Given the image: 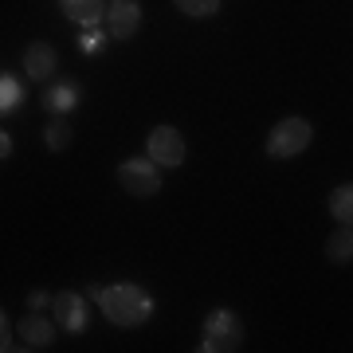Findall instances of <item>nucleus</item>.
<instances>
[{
	"label": "nucleus",
	"instance_id": "nucleus-1",
	"mask_svg": "<svg viewBox=\"0 0 353 353\" xmlns=\"http://www.w3.org/2000/svg\"><path fill=\"white\" fill-rule=\"evenodd\" d=\"M94 299H99L102 314L110 318L114 326H141V322L150 318V310H153V299L141 287H134V283L102 287V290H94Z\"/></svg>",
	"mask_w": 353,
	"mask_h": 353
},
{
	"label": "nucleus",
	"instance_id": "nucleus-2",
	"mask_svg": "<svg viewBox=\"0 0 353 353\" xmlns=\"http://www.w3.org/2000/svg\"><path fill=\"white\" fill-rule=\"evenodd\" d=\"M310 145V122L306 118H283L275 130H271V138H267V153L271 157H294V153H303Z\"/></svg>",
	"mask_w": 353,
	"mask_h": 353
},
{
	"label": "nucleus",
	"instance_id": "nucleus-3",
	"mask_svg": "<svg viewBox=\"0 0 353 353\" xmlns=\"http://www.w3.org/2000/svg\"><path fill=\"white\" fill-rule=\"evenodd\" d=\"M240 341H243V326L232 310H212V314H208V322H204V350L208 353L240 350Z\"/></svg>",
	"mask_w": 353,
	"mask_h": 353
},
{
	"label": "nucleus",
	"instance_id": "nucleus-4",
	"mask_svg": "<svg viewBox=\"0 0 353 353\" xmlns=\"http://www.w3.org/2000/svg\"><path fill=\"white\" fill-rule=\"evenodd\" d=\"M118 181H122V189L134 192V196H153V192L161 189V176H157V165L150 157H134L118 169Z\"/></svg>",
	"mask_w": 353,
	"mask_h": 353
},
{
	"label": "nucleus",
	"instance_id": "nucleus-5",
	"mask_svg": "<svg viewBox=\"0 0 353 353\" xmlns=\"http://www.w3.org/2000/svg\"><path fill=\"white\" fill-rule=\"evenodd\" d=\"M150 157H153V165H165V169L181 165L185 161V138L173 126H157L150 134Z\"/></svg>",
	"mask_w": 353,
	"mask_h": 353
},
{
	"label": "nucleus",
	"instance_id": "nucleus-6",
	"mask_svg": "<svg viewBox=\"0 0 353 353\" xmlns=\"http://www.w3.org/2000/svg\"><path fill=\"white\" fill-rule=\"evenodd\" d=\"M106 28H110V36H118V39L134 36V32L141 28L138 0H114L110 8H106Z\"/></svg>",
	"mask_w": 353,
	"mask_h": 353
},
{
	"label": "nucleus",
	"instance_id": "nucleus-7",
	"mask_svg": "<svg viewBox=\"0 0 353 353\" xmlns=\"http://www.w3.org/2000/svg\"><path fill=\"white\" fill-rule=\"evenodd\" d=\"M51 306H55V318H59V326H63V330L79 334V330L87 326V306H83L79 294L63 290V294H55V299H51Z\"/></svg>",
	"mask_w": 353,
	"mask_h": 353
},
{
	"label": "nucleus",
	"instance_id": "nucleus-8",
	"mask_svg": "<svg viewBox=\"0 0 353 353\" xmlns=\"http://www.w3.org/2000/svg\"><path fill=\"white\" fill-rule=\"evenodd\" d=\"M59 4H63L67 20H75L83 28H94L106 16V0H59Z\"/></svg>",
	"mask_w": 353,
	"mask_h": 353
},
{
	"label": "nucleus",
	"instance_id": "nucleus-9",
	"mask_svg": "<svg viewBox=\"0 0 353 353\" xmlns=\"http://www.w3.org/2000/svg\"><path fill=\"white\" fill-rule=\"evenodd\" d=\"M24 67L32 79H48L51 71H55V48L51 43H32V48L24 51Z\"/></svg>",
	"mask_w": 353,
	"mask_h": 353
},
{
	"label": "nucleus",
	"instance_id": "nucleus-10",
	"mask_svg": "<svg viewBox=\"0 0 353 353\" xmlns=\"http://www.w3.org/2000/svg\"><path fill=\"white\" fill-rule=\"evenodd\" d=\"M20 334H24V341L32 345V350H48V345H51V338H55V326H51L48 318L28 314L24 322H20Z\"/></svg>",
	"mask_w": 353,
	"mask_h": 353
},
{
	"label": "nucleus",
	"instance_id": "nucleus-11",
	"mask_svg": "<svg viewBox=\"0 0 353 353\" xmlns=\"http://www.w3.org/2000/svg\"><path fill=\"white\" fill-rule=\"evenodd\" d=\"M79 102V83H55V87L43 94V110L51 114H67Z\"/></svg>",
	"mask_w": 353,
	"mask_h": 353
},
{
	"label": "nucleus",
	"instance_id": "nucleus-12",
	"mask_svg": "<svg viewBox=\"0 0 353 353\" xmlns=\"http://www.w3.org/2000/svg\"><path fill=\"white\" fill-rule=\"evenodd\" d=\"M326 252H330V259H334V263H350V259H353V236H350V224H341L338 232L330 236Z\"/></svg>",
	"mask_w": 353,
	"mask_h": 353
},
{
	"label": "nucleus",
	"instance_id": "nucleus-13",
	"mask_svg": "<svg viewBox=\"0 0 353 353\" xmlns=\"http://www.w3.org/2000/svg\"><path fill=\"white\" fill-rule=\"evenodd\" d=\"M330 212H334L338 224H350L353 220V189L350 185H338V189H334V196H330Z\"/></svg>",
	"mask_w": 353,
	"mask_h": 353
},
{
	"label": "nucleus",
	"instance_id": "nucleus-14",
	"mask_svg": "<svg viewBox=\"0 0 353 353\" xmlns=\"http://www.w3.org/2000/svg\"><path fill=\"white\" fill-rule=\"evenodd\" d=\"M12 106H20V83L12 75H0V114H8Z\"/></svg>",
	"mask_w": 353,
	"mask_h": 353
},
{
	"label": "nucleus",
	"instance_id": "nucleus-15",
	"mask_svg": "<svg viewBox=\"0 0 353 353\" xmlns=\"http://www.w3.org/2000/svg\"><path fill=\"white\" fill-rule=\"evenodd\" d=\"M176 8L185 16H212L220 8V0H176Z\"/></svg>",
	"mask_w": 353,
	"mask_h": 353
},
{
	"label": "nucleus",
	"instance_id": "nucleus-16",
	"mask_svg": "<svg viewBox=\"0 0 353 353\" xmlns=\"http://www.w3.org/2000/svg\"><path fill=\"white\" fill-rule=\"evenodd\" d=\"M67 141H71V130H67L63 122H55V126H48V145H51V150H63Z\"/></svg>",
	"mask_w": 353,
	"mask_h": 353
},
{
	"label": "nucleus",
	"instance_id": "nucleus-17",
	"mask_svg": "<svg viewBox=\"0 0 353 353\" xmlns=\"http://www.w3.org/2000/svg\"><path fill=\"white\" fill-rule=\"evenodd\" d=\"M79 48H83V51H102V36H99V32H87V36L79 39Z\"/></svg>",
	"mask_w": 353,
	"mask_h": 353
},
{
	"label": "nucleus",
	"instance_id": "nucleus-18",
	"mask_svg": "<svg viewBox=\"0 0 353 353\" xmlns=\"http://www.w3.org/2000/svg\"><path fill=\"white\" fill-rule=\"evenodd\" d=\"M4 157H12V138L0 130V161H4Z\"/></svg>",
	"mask_w": 353,
	"mask_h": 353
},
{
	"label": "nucleus",
	"instance_id": "nucleus-19",
	"mask_svg": "<svg viewBox=\"0 0 353 353\" xmlns=\"http://www.w3.org/2000/svg\"><path fill=\"white\" fill-rule=\"evenodd\" d=\"M8 350V322H4V314H0V353Z\"/></svg>",
	"mask_w": 353,
	"mask_h": 353
},
{
	"label": "nucleus",
	"instance_id": "nucleus-20",
	"mask_svg": "<svg viewBox=\"0 0 353 353\" xmlns=\"http://www.w3.org/2000/svg\"><path fill=\"white\" fill-rule=\"evenodd\" d=\"M48 306V294H32V310H43Z\"/></svg>",
	"mask_w": 353,
	"mask_h": 353
}]
</instances>
